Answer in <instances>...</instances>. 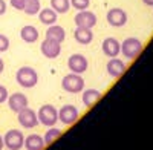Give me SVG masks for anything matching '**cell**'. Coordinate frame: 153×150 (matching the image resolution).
<instances>
[{
    "mask_svg": "<svg viewBox=\"0 0 153 150\" xmlns=\"http://www.w3.org/2000/svg\"><path fill=\"white\" fill-rule=\"evenodd\" d=\"M16 81L19 83V86L25 87V89H31L38 83V74L31 66H22L16 72Z\"/></svg>",
    "mask_w": 153,
    "mask_h": 150,
    "instance_id": "1",
    "label": "cell"
},
{
    "mask_svg": "<svg viewBox=\"0 0 153 150\" xmlns=\"http://www.w3.org/2000/svg\"><path fill=\"white\" fill-rule=\"evenodd\" d=\"M37 118L45 127H52L58 121V110L52 104H43L37 112Z\"/></svg>",
    "mask_w": 153,
    "mask_h": 150,
    "instance_id": "2",
    "label": "cell"
},
{
    "mask_svg": "<svg viewBox=\"0 0 153 150\" xmlns=\"http://www.w3.org/2000/svg\"><path fill=\"white\" fill-rule=\"evenodd\" d=\"M61 86L63 89L69 94H80L84 89V80L81 77V74H68L66 77H63L61 80Z\"/></svg>",
    "mask_w": 153,
    "mask_h": 150,
    "instance_id": "3",
    "label": "cell"
},
{
    "mask_svg": "<svg viewBox=\"0 0 153 150\" xmlns=\"http://www.w3.org/2000/svg\"><path fill=\"white\" fill-rule=\"evenodd\" d=\"M143 51V43L139 39L136 37H129V39H126L121 45V52L126 58L129 60H135L139 54Z\"/></svg>",
    "mask_w": 153,
    "mask_h": 150,
    "instance_id": "4",
    "label": "cell"
},
{
    "mask_svg": "<svg viewBox=\"0 0 153 150\" xmlns=\"http://www.w3.org/2000/svg\"><path fill=\"white\" fill-rule=\"evenodd\" d=\"M3 144L8 150H20L25 144V135L19 129H11L3 135Z\"/></svg>",
    "mask_w": 153,
    "mask_h": 150,
    "instance_id": "5",
    "label": "cell"
},
{
    "mask_svg": "<svg viewBox=\"0 0 153 150\" xmlns=\"http://www.w3.org/2000/svg\"><path fill=\"white\" fill-rule=\"evenodd\" d=\"M74 22H75V26H78V28L92 29L97 25V16L92 11L83 9V11H78V14L74 17Z\"/></svg>",
    "mask_w": 153,
    "mask_h": 150,
    "instance_id": "6",
    "label": "cell"
},
{
    "mask_svg": "<svg viewBox=\"0 0 153 150\" xmlns=\"http://www.w3.org/2000/svg\"><path fill=\"white\" fill-rule=\"evenodd\" d=\"M17 120H19V124L25 129H34L38 124L37 112L29 109V107H25L23 110H20L19 115H17Z\"/></svg>",
    "mask_w": 153,
    "mask_h": 150,
    "instance_id": "7",
    "label": "cell"
},
{
    "mask_svg": "<svg viewBox=\"0 0 153 150\" xmlns=\"http://www.w3.org/2000/svg\"><path fill=\"white\" fill-rule=\"evenodd\" d=\"M78 118H80V112L72 104H65V106H61V109L58 110V120L63 124H66V126H71V124L76 123Z\"/></svg>",
    "mask_w": 153,
    "mask_h": 150,
    "instance_id": "8",
    "label": "cell"
},
{
    "mask_svg": "<svg viewBox=\"0 0 153 150\" xmlns=\"http://www.w3.org/2000/svg\"><path fill=\"white\" fill-rule=\"evenodd\" d=\"M106 19H107V23L110 25V26L121 28V26H124V25L127 23V19H129V17H127V12L124 9H121V8H112V9L107 11Z\"/></svg>",
    "mask_w": 153,
    "mask_h": 150,
    "instance_id": "9",
    "label": "cell"
},
{
    "mask_svg": "<svg viewBox=\"0 0 153 150\" xmlns=\"http://www.w3.org/2000/svg\"><path fill=\"white\" fill-rule=\"evenodd\" d=\"M68 68L74 74H84L89 68V61L81 54H74L68 58Z\"/></svg>",
    "mask_w": 153,
    "mask_h": 150,
    "instance_id": "10",
    "label": "cell"
},
{
    "mask_svg": "<svg viewBox=\"0 0 153 150\" xmlns=\"http://www.w3.org/2000/svg\"><path fill=\"white\" fill-rule=\"evenodd\" d=\"M40 51H42V54L46 58L54 60V58H57L61 54V43L54 42V40H49V39H45L42 42V45H40Z\"/></svg>",
    "mask_w": 153,
    "mask_h": 150,
    "instance_id": "11",
    "label": "cell"
},
{
    "mask_svg": "<svg viewBox=\"0 0 153 150\" xmlns=\"http://www.w3.org/2000/svg\"><path fill=\"white\" fill-rule=\"evenodd\" d=\"M8 106L12 112H16V114H19L20 110H23L25 107H28V97L22 94V92H16V94H12L8 97Z\"/></svg>",
    "mask_w": 153,
    "mask_h": 150,
    "instance_id": "12",
    "label": "cell"
},
{
    "mask_svg": "<svg viewBox=\"0 0 153 150\" xmlns=\"http://www.w3.org/2000/svg\"><path fill=\"white\" fill-rule=\"evenodd\" d=\"M103 52L104 55L113 58V57H118L120 52H121V45L117 39H113V37H107V39L103 42Z\"/></svg>",
    "mask_w": 153,
    "mask_h": 150,
    "instance_id": "13",
    "label": "cell"
},
{
    "mask_svg": "<svg viewBox=\"0 0 153 150\" xmlns=\"http://www.w3.org/2000/svg\"><path fill=\"white\" fill-rule=\"evenodd\" d=\"M106 66H107V74L110 75V77H113V78H120L121 75L126 72V63L123 60L117 58V57L110 58Z\"/></svg>",
    "mask_w": 153,
    "mask_h": 150,
    "instance_id": "14",
    "label": "cell"
},
{
    "mask_svg": "<svg viewBox=\"0 0 153 150\" xmlns=\"http://www.w3.org/2000/svg\"><path fill=\"white\" fill-rule=\"evenodd\" d=\"M46 144H45L43 136L37 135V133L28 135L26 138H25V144H23V147L26 149V150H43Z\"/></svg>",
    "mask_w": 153,
    "mask_h": 150,
    "instance_id": "15",
    "label": "cell"
},
{
    "mask_svg": "<svg viewBox=\"0 0 153 150\" xmlns=\"http://www.w3.org/2000/svg\"><path fill=\"white\" fill-rule=\"evenodd\" d=\"M46 39L54 40L58 43H63L66 39V31L63 26H58V25H51V26L46 29Z\"/></svg>",
    "mask_w": 153,
    "mask_h": 150,
    "instance_id": "16",
    "label": "cell"
},
{
    "mask_svg": "<svg viewBox=\"0 0 153 150\" xmlns=\"http://www.w3.org/2000/svg\"><path fill=\"white\" fill-rule=\"evenodd\" d=\"M38 19L43 25L46 26H51V25H55L57 20H58V14L52 9V8H43L38 11Z\"/></svg>",
    "mask_w": 153,
    "mask_h": 150,
    "instance_id": "17",
    "label": "cell"
},
{
    "mask_svg": "<svg viewBox=\"0 0 153 150\" xmlns=\"http://www.w3.org/2000/svg\"><path fill=\"white\" fill-rule=\"evenodd\" d=\"M20 39L25 43H35L38 40V29L32 25H26L20 29Z\"/></svg>",
    "mask_w": 153,
    "mask_h": 150,
    "instance_id": "18",
    "label": "cell"
},
{
    "mask_svg": "<svg viewBox=\"0 0 153 150\" xmlns=\"http://www.w3.org/2000/svg\"><path fill=\"white\" fill-rule=\"evenodd\" d=\"M74 37H75V40L78 42L80 45H89L94 40V32H92V29L76 26V29L74 31Z\"/></svg>",
    "mask_w": 153,
    "mask_h": 150,
    "instance_id": "19",
    "label": "cell"
},
{
    "mask_svg": "<svg viewBox=\"0 0 153 150\" xmlns=\"http://www.w3.org/2000/svg\"><path fill=\"white\" fill-rule=\"evenodd\" d=\"M101 98V92L97 91V89H83V95H81V100H83V104L86 107H92L95 103H98V100Z\"/></svg>",
    "mask_w": 153,
    "mask_h": 150,
    "instance_id": "20",
    "label": "cell"
},
{
    "mask_svg": "<svg viewBox=\"0 0 153 150\" xmlns=\"http://www.w3.org/2000/svg\"><path fill=\"white\" fill-rule=\"evenodd\" d=\"M51 8L57 14H66L71 9V0H51Z\"/></svg>",
    "mask_w": 153,
    "mask_h": 150,
    "instance_id": "21",
    "label": "cell"
},
{
    "mask_svg": "<svg viewBox=\"0 0 153 150\" xmlns=\"http://www.w3.org/2000/svg\"><path fill=\"white\" fill-rule=\"evenodd\" d=\"M40 9H42L40 0H25V9L23 11L28 16H37Z\"/></svg>",
    "mask_w": 153,
    "mask_h": 150,
    "instance_id": "22",
    "label": "cell"
},
{
    "mask_svg": "<svg viewBox=\"0 0 153 150\" xmlns=\"http://www.w3.org/2000/svg\"><path fill=\"white\" fill-rule=\"evenodd\" d=\"M61 135V130L60 129H57V127H49L48 129V132L45 133V136H43V140H45V144H51V143H54L58 136Z\"/></svg>",
    "mask_w": 153,
    "mask_h": 150,
    "instance_id": "23",
    "label": "cell"
},
{
    "mask_svg": "<svg viewBox=\"0 0 153 150\" xmlns=\"http://www.w3.org/2000/svg\"><path fill=\"white\" fill-rule=\"evenodd\" d=\"M89 5H91V0H71V6H74L75 9H78V11L87 9Z\"/></svg>",
    "mask_w": 153,
    "mask_h": 150,
    "instance_id": "24",
    "label": "cell"
},
{
    "mask_svg": "<svg viewBox=\"0 0 153 150\" xmlns=\"http://www.w3.org/2000/svg\"><path fill=\"white\" fill-rule=\"evenodd\" d=\"M9 49V39L5 34H0V52H6Z\"/></svg>",
    "mask_w": 153,
    "mask_h": 150,
    "instance_id": "25",
    "label": "cell"
},
{
    "mask_svg": "<svg viewBox=\"0 0 153 150\" xmlns=\"http://www.w3.org/2000/svg\"><path fill=\"white\" fill-rule=\"evenodd\" d=\"M9 5L17 11H23L25 9V0H11Z\"/></svg>",
    "mask_w": 153,
    "mask_h": 150,
    "instance_id": "26",
    "label": "cell"
},
{
    "mask_svg": "<svg viewBox=\"0 0 153 150\" xmlns=\"http://www.w3.org/2000/svg\"><path fill=\"white\" fill-rule=\"evenodd\" d=\"M9 94H8V89L3 86V84H0V104L2 103H6V100H8Z\"/></svg>",
    "mask_w": 153,
    "mask_h": 150,
    "instance_id": "27",
    "label": "cell"
},
{
    "mask_svg": "<svg viewBox=\"0 0 153 150\" xmlns=\"http://www.w3.org/2000/svg\"><path fill=\"white\" fill-rule=\"evenodd\" d=\"M6 12V2L5 0H0V16H3Z\"/></svg>",
    "mask_w": 153,
    "mask_h": 150,
    "instance_id": "28",
    "label": "cell"
},
{
    "mask_svg": "<svg viewBox=\"0 0 153 150\" xmlns=\"http://www.w3.org/2000/svg\"><path fill=\"white\" fill-rule=\"evenodd\" d=\"M5 71V61L2 60V58H0V74H2Z\"/></svg>",
    "mask_w": 153,
    "mask_h": 150,
    "instance_id": "29",
    "label": "cell"
},
{
    "mask_svg": "<svg viewBox=\"0 0 153 150\" xmlns=\"http://www.w3.org/2000/svg\"><path fill=\"white\" fill-rule=\"evenodd\" d=\"M143 3L146 6H153V0H143Z\"/></svg>",
    "mask_w": 153,
    "mask_h": 150,
    "instance_id": "30",
    "label": "cell"
},
{
    "mask_svg": "<svg viewBox=\"0 0 153 150\" xmlns=\"http://www.w3.org/2000/svg\"><path fill=\"white\" fill-rule=\"evenodd\" d=\"M3 147H5V144H3V136L0 135V150H3Z\"/></svg>",
    "mask_w": 153,
    "mask_h": 150,
    "instance_id": "31",
    "label": "cell"
}]
</instances>
